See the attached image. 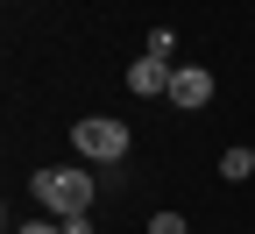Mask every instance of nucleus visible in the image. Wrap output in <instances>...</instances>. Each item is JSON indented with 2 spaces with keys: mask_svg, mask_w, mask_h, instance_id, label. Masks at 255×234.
I'll list each match as a JSON object with an SVG mask.
<instances>
[{
  "mask_svg": "<svg viewBox=\"0 0 255 234\" xmlns=\"http://www.w3.org/2000/svg\"><path fill=\"white\" fill-rule=\"evenodd\" d=\"M28 192H36V206H43L50 220L92 213V178H85V171H36V178H28Z\"/></svg>",
  "mask_w": 255,
  "mask_h": 234,
  "instance_id": "1",
  "label": "nucleus"
},
{
  "mask_svg": "<svg viewBox=\"0 0 255 234\" xmlns=\"http://www.w3.org/2000/svg\"><path fill=\"white\" fill-rule=\"evenodd\" d=\"M71 149H78L85 163H121V156H128V121H107V114L71 121Z\"/></svg>",
  "mask_w": 255,
  "mask_h": 234,
  "instance_id": "2",
  "label": "nucleus"
},
{
  "mask_svg": "<svg viewBox=\"0 0 255 234\" xmlns=\"http://www.w3.org/2000/svg\"><path fill=\"white\" fill-rule=\"evenodd\" d=\"M170 99H177L184 114L206 107V99H213V71H206V64H177V71H170Z\"/></svg>",
  "mask_w": 255,
  "mask_h": 234,
  "instance_id": "3",
  "label": "nucleus"
},
{
  "mask_svg": "<svg viewBox=\"0 0 255 234\" xmlns=\"http://www.w3.org/2000/svg\"><path fill=\"white\" fill-rule=\"evenodd\" d=\"M170 71H177V64H163V57H142V64H128V92H135V99H156V92H170Z\"/></svg>",
  "mask_w": 255,
  "mask_h": 234,
  "instance_id": "4",
  "label": "nucleus"
},
{
  "mask_svg": "<svg viewBox=\"0 0 255 234\" xmlns=\"http://www.w3.org/2000/svg\"><path fill=\"white\" fill-rule=\"evenodd\" d=\"M220 178H227V185H241V178H255V149H227V156H220Z\"/></svg>",
  "mask_w": 255,
  "mask_h": 234,
  "instance_id": "5",
  "label": "nucleus"
},
{
  "mask_svg": "<svg viewBox=\"0 0 255 234\" xmlns=\"http://www.w3.org/2000/svg\"><path fill=\"white\" fill-rule=\"evenodd\" d=\"M149 234H191V227H184V213H156V220H149Z\"/></svg>",
  "mask_w": 255,
  "mask_h": 234,
  "instance_id": "6",
  "label": "nucleus"
},
{
  "mask_svg": "<svg viewBox=\"0 0 255 234\" xmlns=\"http://www.w3.org/2000/svg\"><path fill=\"white\" fill-rule=\"evenodd\" d=\"M14 234H64V220H21Z\"/></svg>",
  "mask_w": 255,
  "mask_h": 234,
  "instance_id": "7",
  "label": "nucleus"
},
{
  "mask_svg": "<svg viewBox=\"0 0 255 234\" xmlns=\"http://www.w3.org/2000/svg\"><path fill=\"white\" fill-rule=\"evenodd\" d=\"M64 234H92V213H71V220H64Z\"/></svg>",
  "mask_w": 255,
  "mask_h": 234,
  "instance_id": "8",
  "label": "nucleus"
}]
</instances>
